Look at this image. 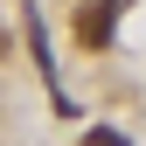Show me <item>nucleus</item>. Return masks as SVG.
<instances>
[{
  "label": "nucleus",
  "instance_id": "nucleus-1",
  "mask_svg": "<svg viewBox=\"0 0 146 146\" xmlns=\"http://www.w3.org/2000/svg\"><path fill=\"white\" fill-rule=\"evenodd\" d=\"M111 28H118V0H90V7L77 14V42H84V49H104Z\"/></svg>",
  "mask_w": 146,
  "mask_h": 146
}]
</instances>
